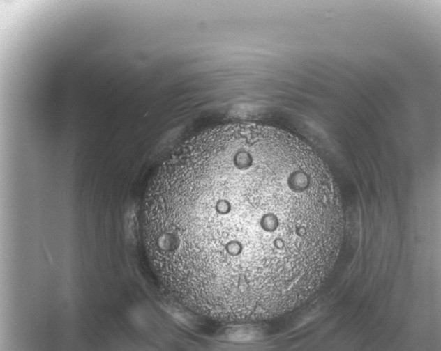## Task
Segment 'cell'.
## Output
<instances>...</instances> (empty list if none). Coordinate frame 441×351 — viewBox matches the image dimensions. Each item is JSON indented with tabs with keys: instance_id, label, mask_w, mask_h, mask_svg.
I'll use <instances>...</instances> for the list:
<instances>
[{
	"instance_id": "cell-1",
	"label": "cell",
	"mask_w": 441,
	"mask_h": 351,
	"mask_svg": "<svg viewBox=\"0 0 441 351\" xmlns=\"http://www.w3.org/2000/svg\"><path fill=\"white\" fill-rule=\"evenodd\" d=\"M146 243L171 297L213 320H270L320 288L343 235L341 197L324 162L284 130L209 129L157 171Z\"/></svg>"
}]
</instances>
